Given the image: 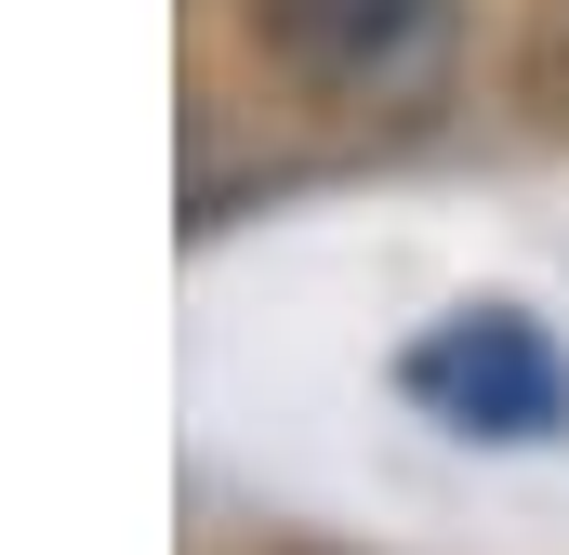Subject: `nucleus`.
I'll list each match as a JSON object with an SVG mask.
<instances>
[{
	"mask_svg": "<svg viewBox=\"0 0 569 555\" xmlns=\"http://www.w3.org/2000/svg\"><path fill=\"white\" fill-rule=\"evenodd\" d=\"M291 67L345 107H411L450 80V40H463V0H279Z\"/></svg>",
	"mask_w": 569,
	"mask_h": 555,
	"instance_id": "f257e3e1",
	"label": "nucleus"
}]
</instances>
